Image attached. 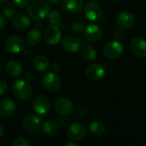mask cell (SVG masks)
Segmentation results:
<instances>
[{
	"label": "cell",
	"mask_w": 146,
	"mask_h": 146,
	"mask_svg": "<svg viewBox=\"0 0 146 146\" xmlns=\"http://www.w3.org/2000/svg\"><path fill=\"white\" fill-rule=\"evenodd\" d=\"M124 35H125V33H124L123 28H121V27L116 28L114 32V36L116 38H122L124 37Z\"/></svg>",
	"instance_id": "1f68e13d"
},
{
	"label": "cell",
	"mask_w": 146,
	"mask_h": 146,
	"mask_svg": "<svg viewBox=\"0 0 146 146\" xmlns=\"http://www.w3.org/2000/svg\"><path fill=\"white\" fill-rule=\"evenodd\" d=\"M47 16H48V21L51 25L57 26L58 27H63L61 15L57 11H56V10L50 11Z\"/></svg>",
	"instance_id": "cb8c5ba5"
},
{
	"label": "cell",
	"mask_w": 146,
	"mask_h": 146,
	"mask_svg": "<svg viewBox=\"0 0 146 146\" xmlns=\"http://www.w3.org/2000/svg\"><path fill=\"white\" fill-rule=\"evenodd\" d=\"M6 73L11 77H19L22 72V67L17 61H10L7 63L5 68Z\"/></svg>",
	"instance_id": "44dd1931"
},
{
	"label": "cell",
	"mask_w": 146,
	"mask_h": 146,
	"mask_svg": "<svg viewBox=\"0 0 146 146\" xmlns=\"http://www.w3.org/2000/svg\"><path fill=\"white\" fill-rule=\"evenodd\" d=\"M86 135V127L80 122L73 123L68 129V136L74 141L82 140Z\"/></svg>",
	"instance_id": "30bf717a"
},
{
	"label": "cell",
	"mask_w": 146,
	"mask_h": 146,
	"mask_svg": "<svg viewBox=\"0 0 146 146\" xmlns=\"http://www.w3.org/2000/svg\"><path fill=\"white\" fill-rule=\"evenodd\" d=\"M32 108L38 115H45L50 110V104L46 97L40 95L33 100Z\"/></svg>",
	"instance_id": "8fae6325"
},
{
	"label": "cell",
	"mask_w": 146,
	"mask_h": 146,
	"mask_svg": "<svg viewBox=\"0 0 146 146\" xmlns=\"http://www.w3.org/2000/svg\"><path fill=\"white\" fill-rule=\"evenodd\" d=\"M16 110L15 102L11 98H3L0 101V115L3 117H9Z\"/></svg>",
	"instance_id": "e0dca14e"
},
{
	"label": "cell",
	"mask_w": 146,
	"mask_h": 146,
	"mask_svg": "<svg viewBox=\"0 0 146 146\" xmlns=\"http://www.w3.org/2000/svg\"><path fill=\"white\" fill-rule=\"evenodd\" d=\"M62 7L70 13H78L84 7L83 0H63Z\"/></svg>",
	"instance_id": "ac0fdd59"
},
{
	"label": "cell",
	"mask_w": 146,
	"mask_h": 146,
	"mask_svg": "<svg viewBox=\"0 0 146 146\" xmlns=\"http://www.w3.org/2000/svg\"><path fill=\"white\" fill-rule=\"evenodd\" d=\"M50 12V4L45 0H35L27 8V14L31 19L40 21L46 17Z\"/></svg>",
	"instance_id": "6da1fadb"
},
{
	"label": "cell",
	"mask_w": 146,
	"mask_h": 146,
	"mask_svg": "<svg viewBox=\"0 0 146 146\" xmlns=\"http://www.w3.org/2000/svg\"><path fill=\"white\" fill-rule=\"evenodd\" d=\"M12 92L16 98L20 100H27L32 96L33 87L28 80L20 79L13 83Z\"/></svg>",
	"instance_id": "7a4b0ae2"
},
{
	"label": "cell",
	"mask_w": 146,
	"mask_h": 146,
	"mask_svg": "<svg viewBox=\"0 0 146 146\" xmlns=\"http://www.w3.org/2000/svg\"><path fill=\"white\" fill-rule=\"evenodd\" d=\"M51 68H52V70H53L54 72H57V71L60 70L61 66H60V64H59L58 62H54V63L51 65Z\"/></svg>",
	"instance_id": "d6a6232c"
},
{
	"label": "cell",
	"mask_w": 146,
	"mask_h": 146,
	"mask_svg": "<svg viewBox=\"0 0 146 146\" xmlns=\"http://www.w3.org/2000/svg\"><path fill=\"white\" fill-rule=\"evenodd\" d=\"M52 3H54V4H58L59 3H61L62 2V0H50Z\"/></svg>",
	"instance_id": "74e56055"
},
{
	"label": "cell",
	"mask_w": 146,
	"mask_h": 146,
	"mask_svg": "<svg viewBox=\"0 0 146 146\" xmlns=\"http://www.w3.org/2000/svg\"><path fill=\"white\" fill-rule=\"evenodd\" d=\"M84 13L87 20L91 21H98L103 15L100 5L95 1H90L86 4Z\"/></svg>",
	"instance_id": "5b68a950"
},
{
	"label": "cell",
	"mask_w": 146,
	"mask_h": 146,
	"mask_svg": "<svg viewBox=\"0 0 146 146\" xmlns=\"http://www.w3.org/2000/svg\"><path fill=\"white\" fill-rule=\"evenodd\" d=\"M62 48L68 52H77L81 47L80 40L74 36H68L65 37L61 41Z\"/></svg>",
	"instance_id": "9a60e30c"
},
{
	"label": "cell",
	"mask_w": 146,
	"mask_h": 146,
	"mask_svg": "<svg viewBox=\"0 0 146 146\" xmlns=\"http://www.w3.org/2000/svg\"><path fill=\"white\" fill-rule=\"evenodd\" d=\"M64 146H79L78 143H75V142H68L66 144L63 145Z\"/></svg>",
	"instance_id": "e575fe53"
},
{
	"label": "cell",
	"mask_w": 146,
	"mask_h": 146,
	"mask_svg": "<svg viewBox=\"0 0 146 146\" xmlns=\"http://www.w3.org/2000/svg\"><path fill=\"white\" fill-rule=\"evenodd\" d=\"M6 24V21H5V17L0 13V28H3Z\"/></svg>",
	"instance_id": "836d02e7"
},
{
	"label": "cell",
	"mask_w": 146,
	"mask_h": 146,
	"mask_svg": "<svg viewBox=\"0 0 146 146\" xmlns=\"http://www.w3.org/2000/svg\"><path fill=\"white\" fill-rule=\"evenodd\" d=\"M42 128L44 133L48 136L56 135L59 129L58 125L53 121H45L42 125Z\"/></svg>",
	"instance_id": "603a6c76"
},
{
	"label": "cell",
	"mask_w": 146,
	"mask_h": 146,
	"mask_svg": "<svg viewBox=\"0 0 146 146\" xmlns=\"http://www.w3.org/2000/svg\"><path fill=\"white\" fill-rule=\"evenodd\" d=\"M3 16L5 17V19H7L9 21L12 20L15 14V4L10 3H5L3 8Z\"/></svg>",
	"instance_id": "484cf974"
},
{
	"label": "cell",
	"mask_w": 146,
	"mask_h": 146,
	"mask_svg": "<svg viewBox=\"0 0 146 146\" xmlns=\"http://www.w3.org/2000/svg\"><path fill=\"white\" fill-rule=\"evenodd\" d=\"M124 47L120 41H110L104 47V55L109 59H117L122 56Z\"/></svg>",
	"instance_id": "277c9868"
},
{
	"label": "cell",
	"mask_w": 146,
	"mask_h": 146,
	"mask_svg": "<svg viewBox=\"0 0 146 146\" xmlns=\"http://www.w3.org/2000/svg\"><path fill=\"white\" fill-rule=\"evenodd\" d=\"M8 91V85L6 81L0 79V97L4 95Z\"/></svg>",
	"instance_id": "f546056e"
},
{
	"label": "cell",
	"mask_w": 146,
	"mask_h": 146,
	"mask_svg": "<svg viewBox=\"0 0 146 146\" xmlns=\"http://www.w3.org/2000/svg\"><path fill=\"white\" fill-rule=\"evenodd\" d=\"M115 21L119 27H121L123 29H128L134 25L135 18L133 15L129 12H121L117 15Z\"/></svg>",
	"instance_id": "2e32d148"
},
{
	"label": "cell",
	"mask_w": 146,
	"mask_h": 146,
	"mask_svg": "<svg viewBox=\"0 0 146 146\" xmlns=\"http://www.w3.org/2000/svg\"><path fill=\"white\" fill-rule=\"evenodd\" d=\"M42 38V33L38 29H31L26 35V41L27 45L35 46L38 44Z\"/></svg>",
	"instance_id": "ffe728a7"
},
{
	"label": "cell",
	"mask_w": 146,
	"mask_h": 146,
	"mask_svg": "<svg viewBox=\"0 0 146 146\" xmlns=\"http://www.w3.org/2000/svg\"><path fill=\"white\" fill-rule=\"evenodd\" d=\"M85 74L88 80L92 81H98L104 77L106 71L103 65L99 63H93L86 68Z\"/></svg>",
	"instance_id": "52a82bcc"
},
{
	"label": "cell",
	"mask_w": 146,
	"mask_h": 146,
	"mask_svg": "<svg viewBox=\"0 0 146 146\" xmlns=\"http://www.w3.org/2000/svg\"><path fill=\"white\" fill-rule=\"evenodd\" d=\"M42 85L50 92H56L61 87V80L55 72H47L42 77Z\"/></svg>",
	"instance_id": "3957f363"
},
{
	"label": "cell",
	"mask_w": 146,
	"mask_h": 146,
	"mask_svg": "<svg viewBox=\"0 0 146 146\" xmlns=\"http://www.w3.org/2000/svg\"><path fill=\"white\" fill-rule=\"evenodd\" d=\"M82 56L86 61H92L97 57V51L91 46H86L82 50Z\"/></svg>",
	"instance_id": "4316f807"
},
{
	"label": "cell",
	"mask_w": 146,
	"mask_h": 146,
	"mask_svg": "<svg viewBox=\"0 0 146 146\" xmlns=\"http://www.w3.org/2000/svg\"><path fill=\"white\" fill-rule=\"evenodd\" d=\"M12 1L13 3L19 8H24L30 3V0H12Z\"/></svg>",
	"instance_id": "4dcf8cb0"
},
{
	"label": "cell",
	"mask_w": 146,
	"mask_h": 146,
	"mask_svg": "<svg viewBox=\"0 0 146 146\" xmlns=\"http://www.w3.org/2000/svg\"><path fill=\"white\" fill-rule=\"evenodd\" d=\"M84 29H85L84 25H83V23L80 22V21H74V22L72 24V30H73L74 33H80V32H82Z\"/></svg>",
	"instance_id": "f1b7e54d"
},
{
	"label": "cell",
	"mask_w": 146,
	"mask_h": 146,
	"mask_svg": "<svg viewBox=\"0 0 146 146\" xmlns=\"http://www.w3.org/2000/svg\"><path fill=\"white\" fill-rule=\"evenodd\" d=\"M14 146H30L31 143L25 137H17L13 142Z\"/></svg>",
	"instance_id": "83f0119b"
},
{
	"label": "cell",
	"mask_w": 146,
	"mask_h": 146,
	"mask_svg": "<svg viewBox=\"0 0 146 146\" xmlns=\"http://www.w3.org/2000/svg\"><path fill=\"white\" fill-rule=\"evenodd\" d=\"M132 52L139 58L146 57V40L142 38H134L130 44Z\"/></svg>",
	"instance_id": "5bb4252c"
},
{
	"label": "cell",
	"mask_w": 146,
	"mask_h": 146,
	"mask_svg": "<svg viewBox=\"0 0 146 146\" xmlns=\"http://www.w3.org/2000/svg\"><path fill=\"white\" fill-rule=\"evenodd\" d=\"M3 134H4V129L0 126V139L3 136Z\"/></svg>",
	"instance_id": "8d00e7d4"
},
{
	"label": "cell",
	"mask_w": 146,
	"mask_h": 146,
	"mask_svg": "<svg viewBox=\"0 0 146 146\" xmlns=\"http://www.w3.org/2000/svg\"><path fill=\"white\" fill-rule=\"evenodd\" d=\"M33 64L34 68L39 72L46 71L50 66V60L46 56H42V55L36 56L33 60Z\"/></svg>",
	"instance_id": "d6986e66"
},
{
	"label": "cell",
	"mask_w": 146,
	"mask_h": 146,
	"mask_svg": "<svg viewBox=\"0 0 146 146\" xmlns=\"http://www.w3.org/2000/svg\"><path fill=\"white\" fill-rule=\"evenodd\" d=\"M104 31L103 27L96 24L89 25L84 29V35L86 38L91 42H96L101 39L104 36Z\"/></svg>",
	"instance_id": "7c38bea8"
},
{
	"label": "cell",
	"mask_w": 146,
	"mask_h": 146,
	"mask_svg": "<svg viewBox=\"0 0 146 146\" xmlns=\"http://www.w3.org/2000/svg\"><path fill=\"white\" fill-rule=\"evenodd\" d=\"M61 36H62V33L60 31V27H58L57 26L50 25L47 27L44 31V40L49 44H51V45L57 44L61 40Z\"/></svg>",
	"instance_id": "ba28073f"
},
{
	"label": "cell",
	"mask_w": 146,
	"mask_h": 146,
	"mask_svg": "<svg viewBox=\"0 0 146 146\" xmlns=\"http://www.w3.org/2000/svg\"><path fill=\"white\" fill-rule=\"evenodd\" d=\"M41 126H42V121H41L40 117L36 115H27L24 118V120L22 121L23 128L30 133L38 131L40 129Z\"/></svg>",
	"instance_id": "9c48e42d"
},
{
	"label": "cell",
	"mask_w": 146,
	"mask_h": 146,
	"mask_svg": "<svg viewBox=\"0 0 146 146\" xmlns=\"http://www.w3.org/2000/svg\"><path fill=\"white\" fill-rule=\"evenodd\" d=\"M0 73H1V64H0Z\"/></svg>",
	"instance_id": "ab89813d"
},
{
	"label": "cell",
	"mask_w": 146,
	"mask_h": 146,
	"mask_svg": "<svg viewBox=\"0 0 146 146\" xmlns=\"http://www.w3.org/2000/svg\"><path fill=\"white\" fill-rule=\"evenodd\" d=\"M32 76H33V74H32V73L30 71H27V73L25 74V79H27V80L31 79Z\"/></svg>",
	"instance_id": "d590c367"
},
{
	"label": "cell",
	"mask_w": 146,
	"mask_h": 146,
	"mask_svg": "<svg viewBox=\"0 0 146 146\" xmlns=\"http://www.w3.org/2000/svg\"><path fill=\"white\" fill-rule=\"evenodd\" d=\"M31 23V20L25 15H19L13 19V26L18 30L27 29Z\"/></svg>",
	"instance_id": "7402d4cb"
},
{
	"label": "cell",
	"mask_w": 146,
	"mask_h": 146,
	"mask_svg": "<svg viewBox=\"0 0 146 146\" xmlns=\"http://www.w3.org/2000/svg\"><path fill=\"white\" fill-rule=\"evenodd\" d=\"M5 2V0H0V3H4Z\"/></svg>",
	"instance_id": "f35d334b"
},
{
	"label": "cell",
	"mask_w": 146,
	"mask_h": 146,
	"mask_svg": "<svg viewBox=\"0 0 146 146\" xmlns=\"http://www.w3.org/2000/svg\"><path fill=\"white\" fill-rule=\"evenodd\" d=\"M55 110L61 115H68L74 110V104L68 98H60L55 103Z\"/></svg>",
	"instance_id": "4fadbf2b"
},
{
	"label": "cell",
	"mask_w": 146,
	"mask_h": 146,
	"mask_svg": "<svg viewBox=\"0 0 146 146\" xmlns=\"http://www.w3.org/2000/svg\"><path fill=\"white\" fill-rule=\"evenodd\" d=\"M90 131L94 135H102L105 132V126L100 121H93L89 126Z\"/></svg>",
	"instance_id": "d4e9b609"
},
{
	"label": "cell",
	"mask_w": 146,
	"mask_h": 146,
	"mask_svg": "<svg viewBox=\"0 0 146 146\" xmlns=\"http://www.w3.org/2000/svg\"><path fill=\"white\" fill-rule=\"evenodd\" d=\"M26 43L19 36H10L9 37L4 43V47L7 51L9 53H20L25 50Z\"/></svg>",
	"instance_id": "8992f818"
}]
</instances>
